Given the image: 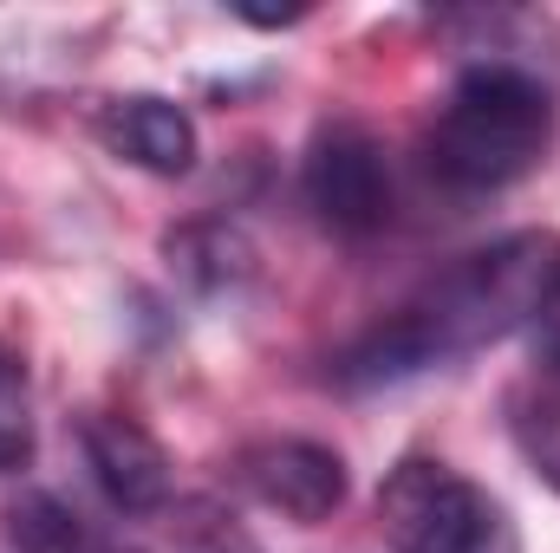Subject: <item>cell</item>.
Masks as SVG:
<instances>
[{
	"label": "cell",
	"instance_id": "obj_1",
	"mask_svg": "<svg viewBox=\"0 0 560 553\" xmlns=\"http://www.w3.org/2000/svg\"><path fill=\"white\" fill-rule=\"evenodd\" d=\"M560 268V235H502L476 255H463L456 268L423 280L418 293L385 313L365 339H352L332 358V385L339 391H385L423 372H443L509 332H528L541 293Z\"/></svg>",
	"mask_w": 560,
	"mask_h": 553
},
{
	"label": "cell",
	"instance_id": "obj_2",
	"mask_svg": "<svg viewBox=\"0 0 560 553\" xmlns=\"http://www.w3.org/2000/svg\"><path fill=\"white\" fill-rule=\"evenodd\" d=\"M560 105L535 66L469 59L423 131V163L456 196H495L535 176L555 150Z\"/></svg>",
	"mask_w": 560,
	"mask_h": 553
},
{
	"label": "cell",
	"instance_id": "obj_3",
	"mask_svg": "<svg viewBox=\"0 0 560 553\" xmlns=\"http://www.w3.org/2000/svg\"><path fill=\"white\" fill-rule=\"evenodd\" d=\"M378 528L392 553H522L515 515L436 456H405L385 475Z\"/></svg>",
	"mask_w": 560,
	"mask_h": 553
},
{
	"label": "cell",
	"instance_id": "obj_4",
	"mask_svg": "<svg viewBox=\"0 0 560 553\" xmlns=\"http://www.w3.org/2000/svg\"><path fill=\"white\" fill-rule=\"evenodd\" d=\"M300 189L306 209L319 215V228L365 242L392 222V156L359 118H332L319 125L300 163Z\"/></svg>",
	"mask_w": 560,
	"mask_h": 553
},
{
	"label": "cell",
	"instance_id": "obj_5",
	"mask_svg": "<svg viewBox=\"0 0 560 553\" xmlns=\"http://www.w3.org/2000/svg\"><path fill=\"white\" fill-rule=\"evenodd\" d=\"M235 482L261 508H275V515L300 521V528L332 521L346 508V495H352L346 456L326 449V443H313V436H261V443H248L235 456Z\"/></svg>",
	"mask_w": 560,
	"mask_h": 553
},
{
	"label": "cell",
	"instance_id": "obj_6",
	"mask_svg": "<svg viewBox=\"0 0 560 553\" xmlns=\"http://www.w3.org/2000/svg\"><path fill=\"white\" fill-rule=\"evenodd\" d=\"M79 456L118 515H150L170 502V449L125 411L79 416Z\"/></svg>",
	"mask_w": 560,
	"mask_h": 553
},
{
	"label": "cell",
	"instance_id": "obj_7",
	"mask_svg": "<svg viewBox=\"0 0 560 553\" xmlns=\"http://www.w3.org/2000/svg\"><path fill=\"white\" fill-rule=\"evenodd\" d=\"M92 131H98V143H105L118 163L150 169V176H189L196 156H202L196 118H189L176 98H163V92H118V98H98Z\"/></svg>",
	"mask_w": 560,
	"mask_h": 553
},
{
	"label": "cell",
	"instance_id": "obj_8",
	"mask_svg": "<svg viewBox=\"0 0 560 553\" xmlns=\"http://www.w3.org/2000/svg\"><path fill=\"white\" fill-rule=\"evenodd\" d=\"M163 255H170V274L196 293H229L255 274V248L229 222H183L163 235Z\"/></svg>",
	"mask_w": 560,
	"mask_h": 553
},
{
	"label": "cell",
	"instance_id": "obj_9",
	"mask_svg": "<svg viewBox=\"0 0 560 553\" xmlns=\"http://www.w3.org/2000/svg\"><path fill=\"white\" fill-rule=\"evenodd\" d=\"M509 436L522 462L560 495V372H541L509 391Z\"/></svg>",
	"mask_w": 560,
	"mask_h": 553
},
{
	"label": "cell",
	"instance_id": "obj_10",
	"mask_svg": "<svg viewBox=\"0 0 560 553\" xmlns=\"http://www.w3.org/2000/svg\"><path fill=\"white\" fill-rule=\"evenodd\" d=\"M7 541H13V553H85L72 508L59 495H39V489L7 508Z\"/></svg>",
	"mask_w": 560,
	"mask_h": 553
},
{
	"label": "cell",
	"instance_id": "obj_11",
	"mask_svg": "<svg viewBox=\"0 0 560 553\" xmlns=\"http://www.w3.org/2000/svg\"><path fill=\"white\" fill-rule=\"evenodd\" d=\"M528 345H535L541 372H560V268L541 293V306H535V319H528Z\"/></svg>",
	"mask_w": 560,
	"mask_h": 553
},
{
	"label": "cell",
	"instance_id": "obj_12",
	"mask_svg": "<svg viewBox=\"0 0 560 553\" xmlns=\"http://www.w3.org/2000/svg\"><path fill=\"white\" fill-rule=\"evenodd\" d=\"M235 20H248V26H261V33H280V26H300L306 7H235Z\"/></svg>",
	"mask_w": 560,
	"mask_h": 553
},
{
	"label": "cell",
	"instance_id": "obj_13",
	"mask_svg": "<svg viewBox=\"0 0 560 553\" xmlns=\"http://www.w3.org/2000/svg\"><path fill=\"white\" fill-rule=\"evenodd\" d=\"M7 378H20V365H13V358L0 352V385H7Z\"/></svg>",
	"mask_w": 560,
	"mask_h": 553
}]
</instances>
